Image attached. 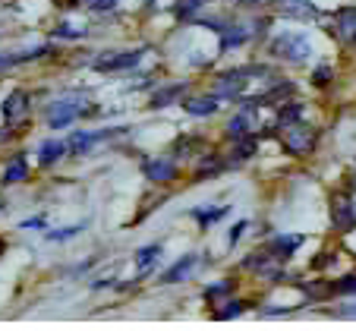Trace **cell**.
Masks as SVG:
<instances>
[{"instance_id":"1","label":"cell","mask_w":356,"mask_h":331,"mask_svg":"<svg viewBox=\"0 0 356 331\" xmlns=\"http://www.w3.org/2000/svg\"><path fill=\"white\" fill-rule=\"evenodd\" d=\"M271 54L281 57V60H290V63H306L312 54L309 47V38L300 32H284L271 41Z\"/></svg>"},{"instance_id":"2","label":"cell","mask_w":356,"mask_h":331,"mask_svg":"<svg viewBox=\"0 0 356 331\" xmlns=\"http://www.w3.org/2000/svg\"><path fill=\"white\" fill-rule=\"evenodd\" d=\"M316 139H318L316 129L302 127L300 120H296V123H287V127H281V142H284V149H287L293 158L309 155L312 145H316Z\"/></svg>"},{"instance_id":"3","label":"cell","mask_w":356,"mask_h":331,"mask_svg":"<svg viewBox=\"0 0 356 331\" xmlns=\"http://www.w3.org/2000/svg\"><path fill=\"white\" fill-rule=\"evenodd\" d=\"M262 67H243V70H230V73L218 76L215 82V95H221V98H240L243 86L249 82V76L259 73Z\"/></svg>"},{"instance_id":"4","label":"cell","mask_w":356,"mask_h":331,"mask_svg":"<svg viewBox=\"0 0 356 331\" xmlns=\"http://www.w3.org/2000/svg\"><path fill=\"white\" fill-rule=\"evenodd\" d=\"M82 111H86V108H82L79 98H60L57 104H51L47 120H51V127H54V129H60V127H70V123H73Z\"/></svg>"},{"instance_id":"5","label":"cell","mask_w":356,"mask_h":331,"mask_svg":"<svg viewBox=\"0 0 356 331\" xmlns=\"http://www.w3.org/2000/svg\"><path fill=\"white\" fill-rule=\"evenodd\" d=\"M139 51H111V54H101L98 60L92 63L98 73H114V70H129L139 63Z\"/></svg>"},{"instance_id":"6","label":"cell","mask_w":356,"mask_h":331,"mask_svg":"<svg viewBox=\"0 0 356 331\" xmlns=\"http://www.w3.org/2000/svg\"><path fill=\"white\" fill-rule=\"evenodd\" d=\"M334 35L343 45H356V7H341L334 13Z\"/></svg>"},{"instance_id":"7","label":"cell","mask_w":356,"mask_h":331,"mask_svg":"<svg viewBox=\"0 0 356 331\" xmlns=\"http://www.w3.org/2000/svg\"><path fill=\"white\" fill-rule=\"evenodd\" d=\"M275 7L281 16H290V19H316L318 10L312 7L309 0H275Z\"/></svg>"},{"instance_id":"8","label":"cell","mask_w":356,"mask_h":331,"mask_svg":"<svg viewBox=\"0 0 356 331\" xmlns=\"http://www.w3.org/2000/svg\"><path fill=\"white\" fill-rule=\"evenodd\" d=\"M331 218H334V227L341 230H350L356 224V211H353V202L347 196H334V205H331Z\"/></svg>"},{"instance_id":"9","label":"cell","mask_w":356,"mask_h":331,"mask_svg":"<svg viewBox=\"0 0 356 331\" xmlns=\"http://www.w3.org/2000/svg\"><path fill=\"white\" fill-rule=\"evenodd\" d=\"M186 114L193 117H211L218 108H221V95H205V98H186L183 102Z\"/></svg>"},{"instance_id":"10","label":"cell","mask_w":356,"mask_h":331,"mask_svg":"<svg viewBox=\"0 0 356 331\" xmlns=\"http://www.w3.org/2000/svg\"><path fill=\"white\" fill-rule=\"evenodd\" d=\"M26 114H29V95L26 92H13L7 98V104H3V117H7V123L13 127V123L26 120Z\"/></svg>"},{"instance_id":"11","label":"cell","mask_w":356,"mask_h":331,"mask_svg":"<svg viewBox=\"0 0 356 331\" xmlns=\"http://www.w3.org/2000/svg\"><path fill=\"white\" fill-rule=\"evenodd\" d=\"M195 265H199V259H195V256H183L180 262L170 265V268L161 275V284H180V281H186V277L195 271Z\"/></svg>"},{"instance_id":"12","label":"cell","mask_w":356,"mask_h":331,"mask_svg":"<svg viewBox=\"0 0 356 331\" xmlns=\"http://www.w3.org/2000/svg\"><path fill=\"white\" fill-rule=\"evenodd\" d=\"M300 246H302V236L300 234H281V236H275V240H271V252H275L281 262L287 256H293Z\"/></svg>"},{"instance_id":"13","label":"cell","mask_w":356,"mask_h":331,"mask_svg":"<svg viewBox=\"0 0 356 331\" xmlns=\"http://www.w3.org/2000/svg\"><path fill=\"white\" fill-rule=\"evenodd\" d=\"M252 133V104H246V111L243 114H236L234 120L227 123V139H243V136Z\"/></svg>"},{"instance_id":"14","label":"cell","mask_w":356,"mask_h":331,"mask_svg":"<svg viewBox=\"0 0 356 331\" xmlns=\"http://www.w3.org/2000/svg\"><path fill=\"white\" fill-rule=\"evenodd\" d=\"M145 177L152 183H170L177 177V168H174V161H148Z\"/></svg>"},{"instance_id":"15","label":"cell","mask_w":356,"mask_h":331,"mask_svg":"<svg viewBox=\"0 0 356 331\" xmlns=\"http://www.w3.org/2000/svg\"><path fill=\"white\" fill-rule=\"evenodd\" d=\"M249 35L252 32L243 26H224L221 29V51H230V47H236V45H246Z\"/></svg>"},{"instance_id":"16","label":"cell","mask_w":356,"mask_h":331,"mask_svg":"<svg viewBox=\"0 0 356 331\" xmlns=\"http://www.w3.org/2000/svg\"><path fill=\"white\" fill-rule=\"evenodd\" d=\"M111 133H76L73 139H70V149L76 152V155H86L88 149H92L95 142H101V139H108Z\"/></svg>"},{"instance_id":"17","label":"cell","mask_w":356,"mask_h":331,"mask_svg":"<svg viewBox=\"0 0 356 331\" xmlns=\"http://www.w3.org/2000/svg\"><path fill=\"white\" fill-rule=\"evenodd\" d=\"M29 177V164L26 158H13V161L7 164V170H3V183H19Z\"/></svg>"},{"instance_id":"18","label":"cell","mask_w":356,"mask_h":331,"mask_svg":"<svg viewBox=\"0 0 356 331\" xmlns=\"http://www.w3.org/2000/svg\"><path fill=\"white\" fill-rule=\"evenodd\" d=\"M256 136L249 133V136H243V139H236V149H234V161H249V158L256 155Z\"/></svg>"},{"instance_id":"19","label":"cell","mask_w":356,"mask_h":331,"mask_svg":"<svg viewBox=\"0 0 356 331\" xmlns=\"http://www.w3.org/2000/svg\"><path fill=\"white\" fill-rule=\"evenodd\" d=\"M60 155H63V142H44L38 149V161L44 164H54V161H60Z\"/></svg>"},{"instance_id":"20","label":"cell","mask_w":356,"mask_h":331,"mask_svg":"<svg viewBox=\"0 0 356 331\" xmlns=\"http://www.w3.org/2000/svg\"><path fill=\"white\" fill-rule=\"evenodd\" d=\"M302 117V104L293 102V104H281V111H277V127H287V123H296Z\"/></svg>"},{"instance_id":"21","label":"cell","mask_w":356,"mask_h":331,"mask_svg":"<svg viewBox=\"0 0 356 331\" xmlns=\"http://www.w3.org/2000/svg\"><path fill=\"white\" fill-rule=\"evenodd\" d=\"M224 215H227V205H218V209H195V211H193V218L202 224V227L215 224L218 218H224Z\"/></svg>"},{"instance_id":"22","label":"cell","mask_w":356,"mask_h":331,"mask_svg":"<svg viewBox=\"0 0 356 331\" xmlns=\"http://www.w3.org/2000/svg\"><path fill=\"white\" fill-rule=\"evenodd\" d=\"M158 252H161V246H145V250H139V256H136V265H139V275H145L152 265H155Z\"/></svg>"},{"instance_id":"23","label":"cell","mask_w":356,"mask_h":331,"mask_svg":"<svg viewBox=\"0 0 356 331\" xmlns=\"http://www.w3.org/2000/svg\"><path fill=\"white\" fill-rule=\"evenodd\" d=\"M230 291H234V281H230V277H227V281H221V284H211L209 291H205V300H211V303H218V300H221V297H227Z\"/></svg>"},{"instance_id":"24","label":"cell","mask_w":356,"mask_h":331,"mask_svg":"<svg viewBox=\"0 0 356 331\" xmlns=\"http://www.w3.org/2000/svg\"><path fill=\"white\" fill-rule=\"evenodd\" d=\"M183 92V86H174V88H168V92H161V95H155V98H152V108H164V104L168 102H174L177 95Z\"/></svg>"},{"instance_id":"25","label":"cell","mask_w":356,"mask_h":331,"mask_svg":"<svg viewBox=\"0 0 356 331\" xmlns=\"http://www.w3.org/2000/svg\"><path fill=\"white\" fill-rule=\"evenodd\" d=\"M199 7H202V0H180V3H177V16L186 19V16H193Z\"/></svg>"},{"instance_id":"26","label":"cell","mask_w":356,"mask_h":331,"mask_svg":"<svg viewBox=\"0 0 356 331\" xmlns=\"http://www.w3.org/2000/svg\"><path fill=\"white\" fill-rule=\"evenodd\" d=\"M331 76H334V70L331 67H318L316 73H312V86H318V88H325L331 82Z\"/></svg>"},{"instance_id":"27","label":"cell","mask_w":356,"mask_h":331,"mask_svg":"<svg viewBox=\"0 0 356 331\" xmlns=\"http://www.w3.org/2000/svg\"><path fill=\"white\" fill-rule=\"evenodd\" d=\"M334 293H356V275H347L334 284Z\"/></svg>"},{"instance_id":"28","label":"cell","mask_w":356,"mask_h":331,"mask_svg":"<svg viewBox=\"0 0 356 331\" xmlns=\"http://www.w3.org/2000/svg\"><path fill=\"white\" fill-rule=\"evenodd\" d=\"M82 227H60V230H47V240H70V236H76Z\"/></svg>"},{"instance_id":"29","label":"cell","mask_w":356,"mask_h":331,"mask_svg":"<svg viewBox=\"0 0 356 331\" xmlns=\"http://www.w3.org/2000/svg\"><path fill=\"white\" fill-rule=\"evenodd\" d=\"M246 306H249V303H236V300H234V303H227V309L218 312V318H230V316H236V312H243Z\"/></svg>"},{"instance_id":"30","label":"cell","mask_w":356,"mask_h":331,"mask_svg":"<svg viewBox=\"0 0 356 331\" xmlns=\"http://www.w3.org/2000/svg\"><path fill=\"white\" fill-rule=\"evenodd\" d=\"M57 35H60V38H82L86 32H82V29H73V26H60Z\"/></svg>"},{"instance_id":"31","label":"cell","mask_w":356,"mask_h":331,"mask_svg":"<svg viewBox=\"0 0 356 331\" xmlns=\"http://www.w3.org/2000/svg\"><path fill=\"white\" fill-rule=\"evenodd\" d=\"M117 0H92V10H114Z\"/></svg>"},{"instance_id":"32","label":"cell","mask_w":356,"mask_h":331,"mask_svg":"<svg viewBox=\"0 0 356 331\" xmlns=\"http://www.w3.org/2000/svg\"><path fill=\"white\" fill-rule=\"evenodd\" d=\"M243 230H246V221H240V224H234V230H230V243H236L243 236Z\"/></svg>"},{"instance_id":"33","label":"cell","mask_w":356,"mask_h":331,"mask_svg":"<svg viewBox=\"0 0 356 331\" xmlns=\"http://www.w3.org/2000/svg\"><path fill=\"white\" fill-rule=\"evenodd\" d=\"M13 67V54H0V70H7Z\"/></svg>"}]
</instances>
